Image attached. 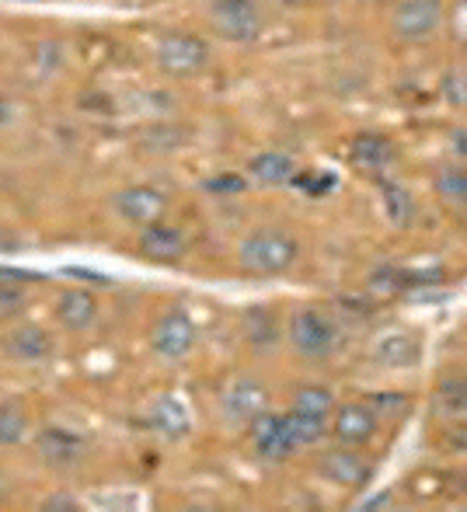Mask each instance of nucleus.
<instances>
[{
  "mask_svg": "<svg viewBox=\"0 0 467 512\" xmlns=\"http://www.w3.org/2000/svg\"><path fill=\"white\" fill-rule=\"evenodd\" d=\"M300 248L286 230L262 227L255 234H248L237 248V265L251 276H279L297 262Z\"/></svg>",
  "mask_w": 467,
  "mask_h": 512,
  "instance_id": "1",
  "label": "nucleus"
},
{
  "mask_svg": "<svg viewBox=\"0 0 467 512\" xmlns=\"http://www.w3.org/2000/svg\"><path fill=\"white\" fill-rule=\"evenodd\" d=\"M339 338H342L339 335V324H335L332 317L325 314V310L300 307L297 314H293L290 342H293V349H297L304 359H314V363L328 359L335 349H339Z\"/></svg>",
  "mask_w": 467,
  "mask_h": 512,
  "instance_id": "2",
  "label": "nucleus"
},
{
  "mask_svg": "<svg viewBox=\"0 0 467 512\" xmlns=\"http://www.w3.org/2000/svg\"><path fill=\"white\" fill-rule=\"evenodd\" d=\"M157 67L164 70L168 77H196L199 70H206L210 63V46L206 39L192 32H168L161 42H157Z\"/></svg>",
  "mask_w": 467,
  "mask_h": 512,
  "instance_id": "3",
  "label": "nucleus"
},
{
  "mask_svg": "<svg viewBox=\"0 0 467 512\" xmlns=\"http://www.w3.org/2000/svg\"><path fill=\"white\" fill-rule=\"evenodd\" d=\"M262 411H269V387L255 377H234L220 391V418L234 429L251 425Z\"/></svg>",
  "mask_w": 467,
  "mask_h": 512,
  "instance_id": "4",
  "label": "nucleus"
},
{
  "mask_svg": "<svg viewBox=\"0 0 467 512\" xmlns=\"http://www.w3.org/2000/svg\"><path fill=\"white\" fill-rule=\"evenodd\" d=\"M210 21L227 42H255L262 35V11L255 0H210Z\"/></svg>",
  "mask_w": 467,
  "mask_h": 512,
  "instance_id": "5",
  "label": "nucleus"
},
{
  "mask_svg": "<svg viewBox=\"0 0 467 512\" xmlns=\"http://www.w3.org/2000/svg\"><path fill=\"white\" fill-rule=\"evenodd\" d=\"M391 25L401 42H426L443 25V7L440 0H401L394 7Z\"/></svg>",
  "mask_w": 467,
  "mask_h": 512,
  "instance_id": "6",
  "label": "nucleus"
},
{
  "mask_svg": "<svg viewBox=\"0 0 467 512\" xmlns=\"http://www.w3.org/2000/svg\"><path fill=\"white\" fill-rule=\"evenodd\" d=\"M248 439H251L255 457L269 460V464H283V460H290V453L297 450L290 429H286V418L272 415V411H262V415L248 425Z\"/></svg>",
  "mask_w": 467,
  "mask_h": 512,
  "instance_id": "7",
  "label": "nucleus"
},
{
  "mask_svg": "<svg viewBox=\"0 0 467 512\" xmlns=\"http://www.w3.org/2000/svg\"><path fill=\"white\" fill-rule=\"evenodd\" d=\"M150 345L161 359H185L196 345V324L185 310H168L150 331Z\"/></svg>",
  "mask_w": 467,
  "mask_h": 512,
  "instance_id": "8",
  "label": "nucleus"
},
{
  "mask_svg": "<svg viewBox=\"0 0 467 512\" xmlns=\"http://www.w3.org/2000/svg\"><path fill=\"white\" fill-rule=\"evenodd\" d=\"M116 213L122 220L136 223V227H150V223H157L164 213H168V199H164V192L150 189V185H129V189L116 192Z\"/></svg>",
  "mask_w": 467,
  "mask_h": 512,
  "instance_id": "9",
  "label": "nucleus"
},
{
  "mask_svg": "<svg viewBox=\"0 0 467 512\" xmlns=\"http://www.w3.org/2000/svg\"><path fill=\"white\" fill-rule=\"evenodd\" d=\"M35 450H39V457L46 460V464L74 467L77 460L88 453V443H84L77 432L60 429V425H49V429H42L39 439H35Z\"/></svg>",
  "mask_w": 467,
  "mask_h": 512,
  "instance_id": "10",
  "label": "nucleus"
},
{
  "mask_svg": "<svg viewBox=\"0 0 467 512\" xmlns=\"http://www.w3.org/2000/svg\"><path fill=\"white\" fill-rule=\"evenodd\" d=\"M4 349H7V356L18 359V363H46V359L53 356L56 342L39 324H18V328L7 331Z\"/></svg>",
  "mask_w": 467,
  "mask_h": 512,
  "instance_id": "11",
  "label": "nucleus"
},
{
  "mask_svg": "<svg viewBox=\"0 0 467 512\" xmlns=\"http://www.w3.org/2000/svg\"><path fill=\"white\" fill-rule=\"evenodd\" d=\"M332 415V432L342 446L366 443L373 436V429H377V415H373V408L366 401H349V405L335 408Z\"/></svg>",
  "mask_w": 467,
  "mask_h": 512,
  "instance_id": "12",
  "label": "nucleus"
},
{
  "mask_svg": "<svg viewBox=\"0 0 467 512\" xmlns=\"http://www.w3.org/2000/svg\"><path fill=\"white\" fill-rule=\"evenodd\" d=\"M140 255L150 262H178L185 255V234L168 223H150L140 230Z\"/></svg>",
  "mask_w": 467,
  "mask_h": 512,
  "instance_id": "13",
  "label": "nucleus"
},
{
  "mask_svg": "<svg viewBox=\"0 0 467 512\" xmlns=\"http://www.w3.org/2000/svg\"><path fill=\"white\" fill-rule=\"evenodd\" d=\"M321 474H325L328 481H335V485L363 488L373 471L356 450H346V446H342V450H332L321 457Z\"/></svg>",
  "mask_w": 467,
  "mask_h": 512,
  "instance_id": "14",
  "label": "nucleus"
},
{
  "mask_svg": "<svg viewBox=\"0 0 467 512\" xmlns=\"http://www.w3.org/2000/svg\"><path fill=\"white\" fill-rule=\"evenodd\" d=\"M98 317V300L88 290H63L56 300V321L67 331H88Z\"/></svg>",
  "mask_w": 467,
  "mask_h": 512,
  "instance_id": "15",
  "label": "nucleus"
},
{
  "mask_svg": "<svg viewBox=\"0 0 467 512\" xmlns=\"http://www.w3.org/2000/svg\"><path fill=\"white\" fill-rule=\"evenodd\" d=\"M248 175L265 189H276V185H290L297 178V161L290 154H279V150H265L248 161Z\"/></svg>",
  "mask_w": 467,
  "mask_h": 512,
  "instance_id": "16",
  "label": "nucleus"
},
{
  "mask_svg": "<svg viewBox=\"0 0 467 512\" xmlns=\"http://www.w3.org/2000/svg\"><path fill=\"white\" fill-rule=\"evenodd\" d=\"M349 161L356 164L359 171H366V175H380V171L394 161V147L384 140V136L363 133V136H356V140H352Z\"/></svg>",
  "mask_w": 467,
  "mask_h": 512,
  "instance_id": "17",
  "label": "nucleus"
},
{
  "mask_svg": "<svg viewBox=\"0 0 467 512\" xmlns=\"http://www.w3.org/2000/svg\"><path fill=\"white\" fill-rule=\"evenodd\" d=\"M419 352H422L419 338L405 335V331H391V335H384L373 345V356L384 366H412L419 359Z\"/></svg>",
  "mask_w": 467,
  "mask_h": 512,
  "instance_id": "18",
  "label": "nucleus"
},
{
  "mask_svg": "<svg viewBox=\"0 0 467 512\" xmlns=\"http://www.w3.org/2000/svg\"><path fill=\"white\" fill-rule=\"evenodd\" d=\"M150 425L168 439L185 436V432H189V408H185L178 398H161L154 408H150Z\"/></svg>",
  "mask_w": 467,
  "mask_h": 512,
  "instance_id": "19",
  "label": "nucleus"
},
{
  "mask_svg": "<svg viewBox=\"0 0 467 512\" xmlns=\"http://www.w3.org/2000/svg\"><path fill=\"white\" fill-rule=\"evenodd\" d=\"M283 418H286V429H290L293 443H297V450L321 443V439H325V432H328V415H311V411L293 408L290 415H283Z\"/></svg>",
  "mask_w": 467,
  "mask_h": 512,
  "instance_id": "20",
  "label": "nucleus"
},
{
  "mask_svg": "<svg viewBox=\"0 0 467 512\" xmlns=\"http://www.w3.org/2000/svg\"><path fill=\"white\" fill-rule=\"evenodd\" d=\"M244 335H248V342L255 345V349L269 352L272 345L279 342V324H276V314L265 307H251L248 314H244Z\"/></svg>",
  "mask_w": 467,
  "mask_h": 512,
  "instance_id": "21",
  "label": "nucleus"
},
{
  "mask_svg": "<svg viewBox=\"0 0 467 512\" xmlns=\"http://www.w3.org/2000/svg\"><path fill=\"white\" fill-rule=\"evenodd\" d=\"M28 436V411L18 401L0 405V446H18Z\"/></svg>",
  "mask_w": 467,
  "mask_h": 512,
  "instance_id": "22",
  "label": "nucleus"
},
{
  "mask_svg": "<svg viewBox=\"0 0 467 512\" xmlns=\"http://www.w3.org/2000/svg\"><path fill=\"white\" fill-rule=\"evenodd\" d=\"M436 192H440L443 199H447L450 206H467V171L457 168V164H450V168H443L440 175H436Z\"/></svg>",
  "mask_w": 467,
  "mask_h": 512,
  "instance_id": "23",
  "label": "nucleus"
},
{
  "mask_svg": "<svg viewBox=\"0 0 467 512\" xmlns=\"http://www.w3.org/2000/svg\"><path fill=\"white\" fill-rule=\"evenodd\" d=\"M380 189H384V206H387V216H391V223L405 227V223L412 220V213H415L412 196H408V192L401 189V185H394V182H384Z\"/></svg>",
  "mask_w": 467,
  "mask_h": 512,
  "instance_id": "24",
  "label": "nucleus"
},
{
  "mask_svg": "<svg viewBox=\"0 0 467 512\" xmlns=\"http://www.w3.org/2000/svg\"><path fill=\"white\" fill-rule=\"evenodd\" d=\"M293 408L311 411V415H332V411H335V398H332V391H328V387L307 384V387H300V391H297V398H293Z\"/></svg>",
  "mask_w": 467,
  "mask_h": 512,
  "instance_id": "25",
  "label": "nucleus"
},
{
  "mask_svg": "<svg viewBox=\"0 0 467 512\" xmlns=\"http://www.w3.org/2000/svg\"><path fill=\"white\" fill-rule=\"evenodd\" d=\"M25 293L18 290V286L11 283H0V324H11L18 321L21 314H25Z\"/></svg>",
  "mask_w": 467,
  "mask_h": 512,
  "instance_id": "26",
  "label": "nucleus"
},
{
  "mask_svg": "<svg viewBox=\"0 0 467 512\" xmlns=\"http://www.w3.org/2000/svg\"><path fill=\"white\" fill-rule=\"evenodd\" d=\"M182 136H185V129H178V126H154V129H147L143 133V147H150V150H175V147H182Z\"/></svg>",
  "mask_w": 467,
  "mask_h": 512,
  "instance_id": "27",
  "label": "nucleus"
},
{
  "mask_svg": "<svg viewBox=\"0 0 467 512\" xmlns=\"http://www.w3.org/2000/svg\"><path fill=\"white\" fill-rule=\"evenodd\" d=\"M206 192H217V196H237V192H244V178H237V175L210 178V182H206Z\"/></svg>",
  "mask_w": 467,
  "mask_h": 512,
  "instance_id": "28",
  "label": "nucleus"
},
{
  "mask_svg": "<svg viewBox=\"0 0 467 512\" xmlns=\"http://www.w3.org/2000/svg\"><path fill=\"white\" fill-rule=\"evenodd\" d=\"M443 401H447L450 411H467V380H457V384L443 387Z\"/></svg>",
  "mask_w": 467,
  "mask_h": 512,
  "instance_id": "29",
  "label": "nucleus"
},
{
  "mask_svg": "<svg viewBox=\"0 0 467 512\" xmlns=\"http://www.w3.org/2000/svg\"><path fill=\"white\" fill-rule=\"evenodd\" d=\"M293 182H297L300 189L311 192V196H321V192L335 189V178L332 175H300V178H293Z\"/></svg>",
  "mask_w": 467,
  "mask_h": 512,
  "instance_id": "30",
  "label": "nucleus"
},
{
  "mask_svg": "<svg viewBox=\"0 0 467 512\" xmlns=\"http://www.w3.org/2000/svg\"><path fill=\"white\" fill-rule=\"evenodd\" d=\"M81 506H77L74 495H49L46 502H42V512H77Z\"/></svg>",
  "mask_w": 467,
  "mask_h": 512,
  "instance_id": "31",
  "label": "nucleus"
},
{
  "mask_svg": "<svg viewBox=\"0 0 467 512\" xmlns=\"http://www.w3.org/2000/svg\"><path fill=\"white\" fill-rule=\"evenodd\" d=\"M387 506H391V492H384V495H377V499L363 502L359 509H387Z\"/></svg>",
  "mask_w": 467,
  "mask_h": 512,
  "instance_id": "32",
  "label": "nucleus"
},
{
  "mask_svg": "<svg viewBox=\"0 0 467 512\" xmlns=\"http://www.w3.org/2000/svg\"><path fill=\"white\" fill-rule=\"evenodd\" d=\"M11 115H14V112H11V105H7L4 98H0V126H4V122H11Z\"/></svg>",
  "mask_w": 467,
  "mask_h": 512,
  "instance_id": "33",
  "label": "nucleus"
},
{
  "mask_svg": "<svg viewBox=\"0 0 467 512\" xmlns=\"http://www.w3.org/2000/svg\"><path fill=\"white\" fill-rule=\"evenodd\" d=\"M454 443H461V446H467V429H461V432H457V436H454Z\"/></svg>",
  "mask_w": 467,
  "mask_h": 512,
  "instance_id": "34",
  "label": "nucleus"
},
{
  "mask_svg": "<svg viewBox=\"0 0 467 512\" xmlns=\"http://www.w3.org/2000/svg\"><path fill=\"white\" fill-rule=\"evenodd\" d=\"M286 7H300V4H307V0H283Z\"/></svg>",
  "mask_w": 467,
  "mask_h": 512,
  "instance_id": "35",
  "label": "nucleus"
}]
</instances>
